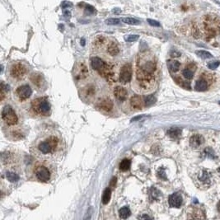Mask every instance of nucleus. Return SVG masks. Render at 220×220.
Here are the masks:
<instances>
[{
  "mask_svg": "<svg viewBox=\"0 0 220 220\" xmlns=\"http://www.w3.org/2000/svg\"><path fill=\"white\" fill-rule=\"evenodd\" d=\"M60 140L57 136L50 135L37 143L35 152L41 157L53 156L60 150Z\"/></svg>",
  "mask_w": 220,
  "mask_h": 220,
  "instance_id": "f257e3e1",
  "label": "nucleus"
},
{
  "mask_svg": "<svg viewBox=\"0 0 220 220\" xmlns=\"http://www.w3.org/2000/svg\"><path fill=\"white\" fill-rule=\"evenodd\" d=\"M32 110L34 113L39 116H47L50 112V105L46 97L35 99L32 101Z\"/></svg>",
  "mask_w": 220,
  "mask_h": 220,
  "instance_id": "f03ea898",
  "label": "nucleus"
},
{
  "mask_svg": "<svg viewBox=\"0 0 220 220\" xmlns=\"http://www.w3.org/2000/svg\"><path fill=\"white\" fill-rule=\"evenodd\" d=\"M34 175H35V179L37 180L38 182H43V183H46V182L50 181L52 177L51 171H50V167L43 163L37 164L35 167Z\"/></svg>",
  "mask_w": 220,
  "mask_h": 220,
  "instance_id": "7ed1b4c3",
  "label": "nucleus"
},
{
  "mask_svg": "<svg viewBox=\"0 0 220 220\" xmlns=\"http://www.w3.org/2000/svg\"><path fill=\"white\" fill-rule=\"evenodd\" d=\"M2 119L8 125H15L18 122V117L10 106H5L2 111Z\"/></svg>",
  "mask_w": 220,
  "mask_h": 220,
  "instance_id": "20e7f679",
  "label": "nucleus"
},
{
  "mask_svg": "<svg viewBox=\"0 0 220 220\" xmlns=\"http://www.w3.org/2000/svg\"><path fill=\"white\" fill-rule=\"evenodd\" d=\"M27 73V67L21 63H16L10 68V76L14 80H22Z\"/></svg>",
  "mask_w": 220,
  "mask_h": 220,
  "instance_id": "39448f33",
  "label": "nucleus"
},
{
  "mask_svg": "<svg viewBox=\"0 0 220 220\" xmlns=\"http://www.w3.org/2000/svg\"><path fill=\"white\" fill-rule=\"evenodd\" d=\"M132 66L130 64H125L120 68V82L122 83H127L131 81L132 79Z\"/></svg>",
  "mask_w": 220,
  "mask_h": 220,
  "instance_id": "423d86ee",
  "label": "nucleus"
},
{
  "mask_svg": "<svg viewBox=\"0 0 220 220\" xmlns=\"http://www.w3.org/2000/svg\"><path fill=\"white\" fill-rule=\"evenodd\" d=\"M32 94V89L28 85H22L19 87L15 92V95L18 101H23L27 100Z\"/></svg>",
  "mask_w": 220,
  "mask_h": 220,
  "instance_id": "0eeeda50",
  "label": "nucleus"
},
{
  "mask_svg": "<svg viewBox=\"0 0 220 220\" xmlns=\"http://www.w3.org/2000/svg\"><path fill=\"white\" fill-rule=\"evenodd\" d=\"M182 201H183V199H182V195L178 192L171 194L168 198L169 204L172 208H180L182 206Z\"/></svg>",
  "mask_w": 220,
  "mask_h": 220,
  "instance_id": "6e6552de",
  "label": "nucleus"
},
{
  "mask_svg": "<svg viewBox=\"0 0 220 220\" xmlns=\"http://www.w3.org/2000/svg\"><path fill=\"white\" fill-rule=\"evenodd\" d=\"M113 106H114L113 101H112L111 99H108V98L101 100L100 102L98 103V108L104 112H112V109H113Z\"/></svg>",
  "mask_w": 220,
  "mask_h": 220,
  "instance_id": "1a4fd4ad",
  "label": "nucleus"
},
{
  "mask_svg": "<svg viewBox=\"0 0 220 220\" xmlns=\"http://www.w3.org/2000/svg\"><path fill=\"white\" fill-rule=\"evenodd\" d=\"M114 95L117 100L120 101H124L127 98V90L125 89V87H120V86L116 87L114 89Z\"/></svg>",
  "mask_w": 220,
  "mask_h": 220,
  "instance_id": "9d476101",
  "label": "nucleus"
},
{
  "mask_svg": "<svg viewBox=\"0 0 220 220\" xmlns=\"http://www.w3.org/2000/svg\"><path fill=\"white\" fill-rule=\"evenodd\" d=\"M144 101L139 95H134L130 98V106L134 110H141L144 106Z\"/></svg>",
  "mask_w": 220,
  "mask_h": 220,
  "instance_id": "9b49d317",
  "label": "nucleus"
},
{
  "mask_svg": "<svg viewBox=\"0 0 220 220\" xmlns=\"http://www.w3.org/2000/svg\"><path fill=\"white\" fill-rule=\"evenodd\" d=\"M90 64H91V67L94 69V70L99 71L104 68V66L106 65V63L104 62L103 60L98 57H93L90 60Z\"/></svg>",
  "mask_w": 220,
  "mask_h": 220,
  "instance_id": "f8f14e48",
  "label": "nucleus"
},
{
  "mask_svg": "<svg viewBox=\"0 0 220 220\" xmlns=\"http://www.w3.org/2000/svg\"><path fill=\"white\" fill-rule=\"evenodd\" d=\"M139 68L140 70L145 72V73H149V74H154L157 66H156V64L153 61H147Z\"/></svg>",
  "mask_w": 220,
  "mask_h": 220,
  "instance_id": "ddd939ff",
  "label": "nucleus"
},
{
  "mask_svg": "<svg viewBox=\"0 0 220 220\" xmlns=\"http://www.w3.org/2000/svg\"><path fill=\"white\" fill-rule=\"evenodd\" d=\"M87 75H88V70H87V66L85 65L84 64L82 63V64H79L77 73H75V78L78 80H82V79H85Z\"/></svg>",
  "mask_w": 220,
  "mask_h": 220,
  "instance_id": "4468645a",
  "label": "nucleus"
},
{
  "mask_svg": "<svg viewBox=\"0 0 220 220\" xmlns=\"http://www.w3.org/2000/svg\"><path fill=\"white\" fill-rule=\"evenodd\" d=\"M204 139L203 136L200 135V134H195V135L191 136L190 139V144L192 148H198L200 145L204 144Z\"/></svg>",
  "mask_w": 220,
  "mask_h": 220,
  "instance_id": "2eb2a0df",
  "label": "nucleus"
},
{
  "mask_svg": "<svg viewBox=\"0 0 220 220\" xmlns=\"http://www.w3.org/2000/svg\"><path fill=\"white\" fill-rule=\"evenodd\" d=\"M198 180L205 185H209L210 182H211L210 175H209L207 170H202V171H200V173L198 175Z\"/></svg>",
  "mask_w": 220,
  "mask_h": 220,
  "instance_id": "dca6fc26",
  "label": "nucleus"
},
{
  "mask_svg": "<svg viewBox=\"0 0 220 220\" xmlns=\"http://www.w3.org/2000/svg\"><path fill=\"white\" fill-rule=\"evenodd\" d=\"M181 134H182V130L180 128L173 127L167 130V135L173 139H179L181 137Z\"/></svg>",
  "mask_w": 220,
  "mask_h": 220,
  "instance_id": "f3484780",
  "label": "nucleus"
},
{
  "mask_svg": "<svg viewBox=\"0 0 220 220\" xmlns=\"http://www.w3.org/2000/svg\"><path fill=\"white\" fill-rule=\"evenodd\" d=\"M31 82L33 84L36 86L37 87H41V85L43 83V79L41 77V74H38V73H34L31 75Z\"/></svg>",
  "mask_w": 220,
  "mask_h": 220,
  "instance_id": "a211bd4d",
  "label": "nucleus"
},
{
  "mask_svg": "<svg viewBox=\"0 0 220 220\" xmlns=\"http://www.w3.org/2000/svg\"><path fill=\"white\" fill-rule=\"evenodd\" d=\"M107 52H108L111 55L115 56V55H117V54H119V52H120V48H119L118 45H117L116 42H112V43L108 46Z\"/></svg>",
  "mask_w": 220,
  "mask_h": 220,
  "instance_id": "6ab92c4d",
  "label": "nucleus"
},
{
  "mask_svg": "<svg viewBox=\"0 0 220 220\" xmlns=\"http://www.w3.org/2000/svg\"><path fill=\"white\" fill-rule=\"evenodd\" d=\"M208 87V83L207 82L204 80V79H200L198 81L196 82V86H195V88H196V91H199V92H203V91H205Z\"/></svg>",
  "mask_w": 220,
  "mask_h": 220,
  "instance_id": "aec40b11",
  "label": "nucleus"
},
{
  "mask_svg": "<svg viewBox=\"0 0 220 220\" xmlns=\"http://www.w3.org/2000/svg\"><path fill=\"white\" fill-rule=\"evenodd\" d=\"M167 67L171 72H177L179 70L180 63L177 60H168L167 61Z\"/></svg>",
  "mask_w": 220,
  "mask_h": 220,
  "instance_id": "412c9836",
  "label": "nucleus"
},
{
  "mask_svg": "<svg viewBox=\"0 0 220 220\" xmlns=\"http://www.w3.org/2000/svg\"><path fill=\"white\" fill-rule=\"evenodd\" d=\"M191 65H189L186 68H185L183 72H182V74H183V76L185 77V79H188V80H190V79H192L194 76V72H195V68L192 69V68L190 67Z\"/></svg>",
  "mask_w": 220,
  "mask_h": 220,
  "instance_id": "4be33fe9",
  "label": "nucleus"
},
{
  "mask_svg": "<svg viewBox=\"0 0 220 220\" xmlns=\"http://www.w3.org/2000/svg\"><path fill=\"white\" fill-rule=\"evenodd\" d=\"M111 197H112V190L110 188H106V190H104L103 195H102V203L104 204H107L111 200Z\"/></svg>",
  "mask_w": 220,
  "mask_h": 220,
  "instance_id": "5701e85b",
  "label": "nucleus"
},
{
  "mask_svg": "<svg viewBox=\"0 0 220 220\" xmlns=\"http://www.w3.org/2000/svg\"><path fill=\"white\" fill-rule=\"evenodd\" d=\"M13 162V153L9 152H4L2 153V163L3 164H8Z\"/></svg>",
  "mask_w": 220,
  "mask_h": 220,
  "instance_id": "b1692460",
  "label": "nucleus"
},
{
  "mask_svg": "<svg viewBox=\"0 0 220 220\" xmlns=\"http://www.w3.org/2000/svg\"><path fill=\"white\" fill-rule=\"evenodd\" d=\"M6 178L10 182H16L19 180V176L13 171H7L5 174Z\"/></svg>",
  "mask_w": 220,
  "mask_h": 220,
  "instance_id": "393cba45",
  "label": "nucleus"
},
{
  "mask_svg": "<svg viewBox=\"0 0 220 220\" xmlns=\"http://www.w3.org/2000/svg\"><path fill=\"white\" fill-rule=\"evenodd\" d=\"M130 209H129V207H123L120 209L119 211V215H120V217L123 219H125L130 216Z\"/></svg>",
  "mask_w": 220,
  "mask_h": 220,
  "instance_id": "a878e982",
  "label": "nucleus"
},
{
  "mask_svg": "<svg viewBox=\"0 0 220 220\" xmlns=\"http://www.w3.org/2000/svg\"><path fill=\"white\" fill-rule=\"evenodd\" d=\"M131 166V162L129 159H123L120 163V169L122 171H128Z\"/></svg>",
  "mask_w": 220,
  "mask_h": 220,
  "instance_id": "bb28decb",
  "label": "nucleus"
},
{
  "mask_svg": "<svg viewBox=\"0 0 220 220\" xmlns=\"http://www.w3.org/2000/svg\"><path fill=\"white\" fill-rule=\"evenodd\" d=\"M156 97L153 95H148L147 96L145 99H144V106H150L153 105L156 102Z\"/></svg>",
  "mask_w": 220,
  "mask_h": 220,
  "instance_id": "cd10ccee",
  "label": "nucleus"
},
{
  "mask_svg": "<svg viewBox=\"0 0 220 220\" xmlns=\"http://www.w3.org/2000/svg\"><path fill=\"white\" fill-rule=\"evenodd\" d=\"M122 22L129 25H139L140 24V21L133 18V17H124L122 18Z\"/></svg>",
  "mask_w": 220,
  "mask_h": 220,
  "instance_id": "c85d7f7f",
  "label": "nucleus"
},
{
  "mask_svg": "<svg viewBox=\"0 0 220 220\" xmlns=\"http://www.w3.org/2000/svg\"><path fill=\"white\" fill-rule=\"evenodd\" d=\"M160 191L156 188L152 187L150 189V197L152 198V200H158L160 196Z\"/></svg>",
  "mask_w": 220,
  "mask_h": 220,
  "instance_id": "c756f323",
  "label": "nucleus"
},
{
  "mask_svg": "<svg viewBox=\"0 0 220 220\" xmlns=\"http://www.w3.org/2000/svg\"><path fill=\"white\" fill-rule=\"evenodd\" d=\"M196 54L202 59H210L213 57L212 54L206 50H198V51H196Z\"/></svg>",
  "mask_w": 220,
  "mask_h": 220,
  "instance_id": "7c9ffc66",
  "label": "nucleus"
},
{
  "mask_svg": "<svg viewBox=\"0 0 220 220\" xmlns=\"http://www.w3.org/2000/svg\"><path fill=\"white\" fill-rule=\"evenodd\" d=\"M203 154L206 157V158H215V152L213 151L210 148H207L205 149L204 150V152H203Z\"/></svg>",
  "mask_w": 220,
  "mask_h": 220,
  "instance_id": "2f4dec72",
  "label": "nucleus"
},
{
  "mask_svg": "<svg viewBox=\"0 0 220 220\" xmlns=\"http://www.w3.org/2000/svg\"><path fill=\"white\" fill-rule=\"evenodd\" d=\"M8 91V86L4 84V82L1 83V101H3L4 97L7 94V92Z\"/></svg>",
  "mask_w": 220,
  "mask_h": 220,
  "instance_id": "473e14b6",
  "label": "nucleus"
},
{
  "mask_svg": "<svg viewBox=\"0 0 220 220\" xmlns=\"http://www.w3.org/2000/svg\"><path fill=\"white\" fill-rule=\"evenodd\" d=\"M139 38V35H128L125 36V41L127 42H134Z\"/></svg>",
  "mask_w": 220,
  "mask_h": 220,
  "instance_id": "72a5a7b5",
  "label": "nucleus"
},
{
  "mask_svg": "<svg viewBox=\"0 0 220 220\" xmlns=\"http://www.w3.org/2000/svg\"><path fill=\"white\" fill-rule=\"evenodd\" d=\"M95 94V91L93 87H87L84 89V95L86 97H92Z\"/></svg>",
  "mask_w": 220,
  "mask_h": 220,
  "instance_id": "f704fd0d",
  "label": "nucleus"
},
{
  "mask_svg": "<svg viewBox=\"0 0 220 220\" xmlns=\"http://www.w3.org/2000/svg\"><path fill=\"white\" fill-rule=\"evenodd\" d=\"M105 40L106 39L104 38L103 36H98L95 40V46L97 47H101V46H103L104 43H105Z\"/></svg>",
  "mask_w": 220,
  "mask_h": 220,
  "instance_id": "c9c22d12",
  "label": "nucleus"
},
{
  "mask_svg": "<svg viewBox=\"0 0 220 220\" xmlns=\"http://www.w3.org/2000/svg\"><path fill=\"white\" fill-rule=\"evenodd\" d=\"M120 20L118 18H108L106 20V23L107 25H118L120 24Z\"/></svg>",
  "mask_w": 220,
  "mask_h": 220,
  "instance_id": "e433bc0d",
  "label": "nucleus"
},
{
  "mask_svg": "<svg viewBox=\"0 0 220 220\" xmlns=\"http://www.w3.org/2000/svg\"><path fill=\"white\" fill-rule=\"evenodd\" d=\"M85 13H87V14H95L96 9L93 6L86 4V6H85Z\"/></svg>",
  "mask_w": 220,
  "mask_h": 220,
  "instance_id": "4c0bfd02",
  "label": "nucleus"
},
{
  "mask_svg": "<svg viewBox=\"0 0 220 220\" xmlns=\"http://www.w3.org/2000/svg\"><path fill=\"white\" fill-rule=\"evenodd\" d=\"M218 66H219V61H217V60L211 61V62H209V64H208V68H210V69H215V68H217Z\"/></svg>",
  "mask_w": 220,
  "mask_h": 220,
  "instance_id": "58836bf2",
  "label": "nucleus"
},
{
  "mask_svg": "<svg viewBox=\"0 0 220 220\" xmlns=\"http://www.w3.org/2000/svg\"><path fill=\"white\" fill-rule=\"evenodd\" d=\"M148 21V24L150 25V26H152V27H160V23L158 22H157L156 20H153V19H148L147 20Z\"/></svg>",
  "mask_w": 220,
  "mask_h": 220,
  "instance_id": "ea45409f",
  "label": "nucleus"
},
{
  "mask_svg": "<svg viewBox=\"0 0 220 220\" xmlns=\"http://www.w3.org/2000/svg\"><path fill=\"white\" fill-rule=\"evenodd\" d=\"M158 177H160V178H162V179H166V172L164 171V169L163 168L159 169V171H158Z\"/></svg>",
  "mask_w": 220,
  "mask_h": 220,
  "instance_id": "a19ab883",
  "label": "nucleus"
},
{
  "mask_svg": "<svg viewBox=\"0 0 220 220\" xmlns=\"http://www.w3.org/2000/svg\"><path fill=\"white\" fill-rule=\"evenodd\" d=\"M73 5L72 4V3H70V2H68V1H64V2H63L62 4H61V7H62L63 8H69V7H71V6Z\"/></svg>",
  "mask_w": 220,
  "mask_h": 220,
  "instance_id": "79ce46f5",
  "label": "nucleus"
},
{
  "mask_svg": "<svg viewBox=\"0 0 220 220\" xmlns=\"http://www.w3.org/2000/svg\"><path fill=\"white\" fill-rule=\"evenodd\" d=\"M116 180L117 179H116V177L112 178V181H111V184H110V185H111V186L114 187L115 185H116Z\"/></svg>",
  "mask_w": 220,
  "mask_h": 220,
  "instance_id": "37998d69",
  "label": "nucleus"
},
{
  "mask_svg": "<svg viewBox=\"0 0 220 220\" xmlns=\"http://www.w3.org/2000/svg\"><path fill=\"white\" fill-rule=\"evenodd\" d=\"M112 11H113V13H114L115 14H119L120 12H121V10H120V8H114Z\"/></svg>",
  "mask_w": 220,
  "mask_h": 220,
  "instance_id": "c03bdc74",
  "label": "nucleus"
},
{
  "mask_svg": "<svg viewBox=\"0 0 220 220\" xmlns=\"http://www.w3.org/2000/svg\"><path fill=\"white\" fill-rule=\"evenodd\" d=\"M139 218H141V219H144V218H151L149 216H148V215H143V216H140L139 217Z\"/></svg>",
  "mask_w": 220,
  "mask_h": 220,
  "instance_id": "a18cd8bd",
  "label": "nucleus"
},
{
  "mask_svg": "<svg viewBox=\"0 0 220 220\" xmlns=\"http://www.w3.org/2000/svg\"><path fill=\"white\" fill-rule=\"evenodd\" d=\"M81 45L82 46H84V45H85L84 39H82V40H81Z\"/></svg>",
  "mask_w": 220,
  "mask_h": 220,
  "instance_id": "49530a36",
  "label": "nucleus"
},
{
  "mask_svg": "<svg viewBox=\"0 0 220 220\" xmlns=\"http://www.w3.org/2000/svg\"><path fill=\"white\" fill-rule=\"evenodd\" d=\"M217 207H218V212L220 213V200H219V202H218V203Z\"/></svg>",
  "mask_w": 220,
  "mask_h": 220,
  "instance_id": "de8ad7c7",
  "label": "nucleus"
},
{
  "mask_svg": "<svg viewBox=\"0 0 220 220\" xmlns=\"http://www.w3.org/2000/svg\"><path fill=\"white\" fill-rule=\"evenodd\" d=\"M218 172L219 173V176H220V167H218Z\"/></svg>",
  "mask_w": 220,
  "mask_h": 220,
  "instance_id": "09e8293b",
  "label": "nucleus"
},
{
  "mask_svg": "<svg viewBox=\"0 0 220 220\" xmlns=\"http://www.w3.org/2000/svg\"><path fill=\"white\" fill-rule=\"evenodd\" d=\"M219 104H220V101H219Z\"/></svg>",
  "mask_w": 220,
  "mask_h": 220,
  "instance_id": "8fccbe9b",
  "label": "nucleus"
}]
</instances>
